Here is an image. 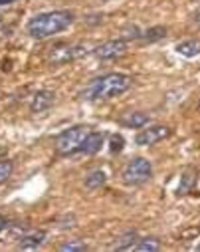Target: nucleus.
<instances>
[{
    "label": "nucleus",
    "instance_id": "obj_18",
    "mask_svg": "<svg viewBox=\"0 0 200 252\" xmlns=\"http://www.w3.org/2000/svg\"><path fill=\"white\" fill-rule=\"evenodd\" d=\"M12 163L6 161V159H0V185H2L4 181H8V177L12 175Z\"/></svg>",
    "mask_w": 200,
    "mask_h": 252
},
{
    "label": "nucleus",
    "instance_id": "obj_11",
    "mask_svg": "<svg viewBox=\"0 0 200 252\" xmlns=\"http://www.w3.org/2000/svg\"><path fill=\"white\" fill-rule=\"evenodd\" d=\"M44 240H46V232H44V230H38V232H32V234L22 236L20 242H18V248H20V250H34V248H38Z\"/></svg>",
    "mask_w": 200,
    "mask_h": 252
},
{
    "label": "nucleus",
    "instance_id": "obj_9",
    "mask_svg": "<svg viewBox=\"0 0 200 252\" xmlns=\"http://www.w3.org/2000/svg\"><path fill=\"white\" fill-rule=\"evenodd\" d=\"M149 121H151V117L147 113H143V111L125 113L119 119V123L123 125V127H129V129H141V127H145V125H149Z\"/></svg>",
    "mask_w": 200,
    "mask_h": 252
},
{
    "label": "nucleus",
    "instance_id": "obj_10",
    "mask_svg": "<svg viewBox=\"0 0 200 252\" xmlns=\"http://www.w3.org/2000/svg\"><path fill=\"white\" fill-rule=\"evenodd\" d=\"M103 133H99V131H89L87 133V137H86V141H84V145H82V149H80V153H86V155H95L99 149H101V145H103Z\"/></svg>",
    "mask_w": 200,
    "mask_h": 252
},
{
    "label": "nucleus",
    "instance_id": "obj_5",
    "mask_svg": "<svg viewBox=\"0 0 200 252\" xmlns=\"http://www.w3.org/2000/svg\"><path fill=\"white\" fill-rule=\"evenodd\" d=\"M87 50L84 46H78V44H56L50 54H48V62L50 64H68L72 60H78L82 56H86Z\"/></svg>",
    "mask_w": 200,
    "mask_h": 252
},
{
    "label": "nucleus",
    "instance_id": "obj_13",
    "mask_svg": "<svg viewBox=\"0 0 200 252\" xmlns=\"http://www.w3.org/2000/svg\"><path fill=\"white\" fill-rule=\"evenodd\" d=\"M105 181H107V175L97 169V171H91L86 177V187L89 189V191H95V189H101L105 185Z\"/></svg>",
    "mask_w": 200,
    "mask_h": 252
},
{
    "label": "nucleus",
    "instance_id": "obj_14",
    "mask_svg": "<svg viewBox=\"0 0 200 252\" xmlns=\"http://www.w3.org/2000/svg\"><path fill=\"white\" fill-rule=\"evenodd\" d=\"M133 250H137V252H157V250H161V242L157 238H141V240L135 242Z\"/></svg>",
    "mask_w": 200,
    "mask_h": 252
},
{
    "label": "nucleus",
    "instance_id": "obj_3",
    "mask_svg": "<svg viewBox=\"0 0 200 252\" xmlns=\"http://www.w3.org/2000/svg\"><path fill=\"white\" fill-rule=\"evenodd\" d=\"M87 133H89V127H86V125H76V127H72V129H65L56 139V153L63 155V157L78 153L82 149Z\"/></svg>",
    "mask_w": 200,
    "mask_h": 252
},
{
    "label": "nucleus",
    "instance_id": "obj_1",
    "mask_svg": "<svg viewBox=\"0 0 200 252\" xmlns=\"http://www.w3.org/2000/svg\"><path fill=\"white\" fill-rule=\"evenodd\" d=\"M74 24V14L70 10H52V12H42V14H36L26 30L32 38L36 40H44V38H50L54 34H59L63 32L65 28H70Z\"/></svg>",
    "mask_w": 200,
    "mask_h": 252
},
{
    "label": "nucleus",
    "instance_id": "obj_17",
    "mask_svg": "<svg viewBox=\"0 0 200 252\" xmlns=\"http://www.w3.org/2000/svg\"><path fill=\"white\" fill-rule=\"evenodd\" d=\"M196 181V169H186L184 175H182V181H180V187H178V193H186L188 189L192 187V183Z\"/></svg>",
    "mask_w": 200,
    "mask_h": 252
},
{
    "label": "nucleus",
    "instance_id": "obj_23",
    "mask_svg": "<svg viewBox=\"0 0 200 252\" xmlns=\"http://www.w3.org/2000/svg\"><path fill=\"white\" fill-rule=\"evenodd\" d=\"M12 2H16V0H0V6H4V4H12Z\"/></svg>",
    "mask_w": 200,
    "mask_h": 252
},
{
    "label": "nucleus",
    "instance_id": "obj_4",
    "mask_svg": "<svg viewBox=\"0 0 200 252\" xmlns=\"http://www.w3.org/2000/svg\"><path fill=\"white\" fill-rule=\"evenodd\" d=\"M153 177V165L149 159L145 157H135L131 159L123 173H121V181L127 185V187H139V185H145L149 179Z\"/></svg>",
    "mask_w": 200,
    "mask_h": 252
},
{
    "label": "nucleus",
    "instance_id": "obj_6",
    "mask_svg": "<svg viewBox=\"0 0 200 252\" xmlns=\"http://www.w3.org/2000/svg\"><path fill=\"white\" fill-rule=\"evenodd\" d=\"M171 135V129L165 127V125H151L147 129H141L137 135H135V143L141 145V147H151L163 139H167Z\"/></svg>",
    "mask_w": 200,
    "mask_h": 252
},
{
    "label": "nucleus",
    "instance_id": "obj_7",
    "mask_svg": "<svg viewBox=\"0 0 200 252\" xmlns=\"http://www.w3.org/2000/svg\"><path fill=\"white\" fill-rule=\"evenodd\" d=\"M127 52V40L125 38H117V40H107L103 42L101 46H97L93 50L95 58L99 60H113V58H119Z\"/></svg>",
    "mask_w": 200,
    "mask_h": 252
},
{
    "label": "nucleus",
    "instance_id": "obj_27",
    "mask_svg": "<svg viewBox=\"0 0 200 252\" xmlns=\"http://www.w3.org/2000/svg\"><path fill=\"white\" fill-rule=\"evenodd\" d=\"M0 22H2V16H0Z\"/></svg>",
    "mask_w": 200,
    "mask_h": 252
},
{
    "label": "nucleus",
    "instance_id": "obj_2",
    "mask_svg": "<svg viewBox=\"0 0 200 252\" xmlns=\"http://www.w3.org/2000/svg\"><path fill=\"white\" fill-rule=\"evenodd\" d=\"M131 86H133V78L131 76H127V74H107V76H101V78L93 80L86 88L82 97L89 99V101L111 99V97H117V95L125 94Z\"/></svg>",
    "mask_w": 200,
    "mask_h": 252
},
{
    "label": "nucleus",
    "instance_id": "obj_26",
    "mask_svg": "<svg viewBox=\"0 0 200 252\" xmlns=\"http://www.w3.org/2000/svg\"><path fill=\"white\" fill-rule=\"evenodd\" d=\"M196 250H198V252H200V244H198V246H196Z\"/></svg>",
    "mask_w": 200,
    "mask_h": 252
},
{
    "label": "nucleus",
    "instance_id": "obj_12",
    "mask_svg": "<svg viewBox=\"0 0 200 252\" xmlns=\"http://www.w3.org/2000/svg\"><path fill=\"white\" fill-rule=\"evenodd\" d=\"M176 52L184 58H196L200 54V40H184L176 44Z\"/></svg>",
    "mask_w": 200,
    "mask_h": 252
},
{
    "label": "nucleus",
    "instance_id": "obj_15",
    "mask_svg": "<svg viewBox=\"0 0 200 252\" xmlns=\"http://www.w3.org/2000/svg\"><path fill=\"white\" fill-rule=\"evenodd\" d=\"M167 36V28L165 26H155V28H149L147 32H143L141 34V40L143 42H159V40H163Z\"/></svg>",
    "mask_w": 200,
    "mask_h": 252
},
{
    "label": "nucleus",
    "instance_id": "obj_25",
    "mask_svg": "<svg viewBox=\"0 0 200 252\" xmlns=\"http://www.w3.org/2000/svg\"><path fill=\"white\" fill-rule=\"evenodd\" d=\"M101 2H113V0H101Z\"/></svg>",
    "mask_w": 200,
    "mask_h": 252
},
{
    "label": "nucleus",
    "instance_id": "obj_19",
    "mask_svg": "<svg viewBox=\"0 0 200 252\" xmlns=\"http://www.w3.org/2000/svg\"><path fill=\"white\" fill-rule=\"evenodd\" d=\"M59 250L61 252H84V250H87V246L84 242H65L59 246Z\"/></svg>",
    "mask_w": 200,
    "mask_h": 252
},
{
    "label": "nucleus",
    "instance_id": "obj_21",
    "mask_svg": "<svg viewBox=\"0 0 200 252\" xmlns=\"http://www.w3.org/2000/svg\"><path fill=\"white\" fill-rule=\"evenodd\" d=\"M8 224H10V222H8V219H6V217H0V232L6 230V228H8Z\"/></svg>",
    "mask_w": 200,
    "mask_h": 252
},
{
    "label": "nucleus",
    "instance_id": "obj_8",
    "mask_svg": "<svg viewBox=\"0 0 200 252\" xmlns=\"http://www.w3.org/2000/svg\"><path fill=\"white\" fill-rule=\"evenodd\" d=\"M56 101V94L50 92V90H40L32 95V101H30V111L32 113H42L46 109H50Z\"/></svg>",
    "mask_w": 200,
    "mask_h": 252
},
{
    "label": "nucleus",
    "instance_id": "obj_16",
    "mask_svg": "<svg viewBox=\"0 0 200 252\" xmlns=\"http://www.w3.org/2000/svg\"><path fill=\"white\" fill-rule=\"evenodd\" d=\"M139 238H137V234L135 232H127L125 236H121L119 238V242L115 244V250H133V246H135V242H137Z\"/></svg>",
    "mask_w": 200,
    "mask_h": 252
},
{
    "label": "nucleus",
    "instance_id": "obj_24",
    "mask_svg": "<svg viewBox=\"0 0 200 252\" xmlns=\"http://www.w3.org/2000/svg\"><path fill=\"white\" fill-rule=\"evenodd\" d=\"M196 107H198V111H200V97H198V103H196Z\"/></svg>",
    "mask_w": 200,
    "mask_h": 252
},
{
    "label": "nucleus",
    "instance_id": "obj_22",
    "mask_svg": "<svg viewBox=\"0 0 200 252\" xmlns=\"http://www.w3.org/2000/svg\"><path fill=\"white\" fill-rule=\"evenodd\" d=\"M194 22H196V26L200 28V10H198V12L194 14Z\"/></svg>",
    "mask_w": 200,
    "mask_h": 252
},
{
    "label": "nucleus",
    "instance_id": "obj_20",
    "mask_svg": "<svg viewBox=\"0 0 200 252\" xmlns=\"http://www.w3.org/2000/svg\"><path fill=\"white\" fill-rule=\"evenodd\" d=\"M125 147V139L121 135H113L111 137V153H121Z\"/></svg>",
    "mask_w": 200,
    "mask_h": 252
}]
</instances>
